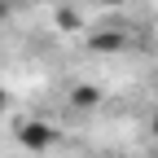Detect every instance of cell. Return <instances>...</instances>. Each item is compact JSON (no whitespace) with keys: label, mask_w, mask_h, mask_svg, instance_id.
I'll use <instances>...</instances> for the list:
<instances>
[{"label":"cell","mask_w":158,"mask_h":158,"mask_svg":"<svg viewBox=\"0 0 158 158\" xmlns=\"http://www.w3.org/2000/svg\"><path fill=\"white\" fill-rule=\"evenodd\" d=\"M53 127L44 123V118H22V123H18V145L22 149H31V154H44L48 145H53Z\"/></svg>","instance_id":"6da1fadb"},{"label":"cell","mask_w":158,"mask_h":158,"mask_svg":"<svg viewBox=\"0 0 158 158\" xmlns=\"http://www.w3.org/2000/svg\"><path fill=\"white\" fill-rule=\"evenodd\" d=\"M92 48L97 53H118V48H123V35H118V31H101L92 40Z\"/></svg>","instance_id":"7a4b0ae2"},{"label":"cell","mask_w":158,"mask_h":158,"mask_svg":"<svg viewBox=\"0 0 158 158\" xmlns=\"http://www.w3.org/2000/svg\"><path fill=\"white\" fill-rule=\"evenodd\" d=\"M70 106H97V88H88V84L75 88V92H70Z\"/></svg>","instance_id":"3957f363"},{"label":"cell","mask_w":158,"mask_h":158,"mask_svg":"<svg viewBox=\"0 0 158 158\" xmlns=\"http://www.w3.org/2000/svg\"><path fill=\"white\" fill-rule=\"evenodd\" d=\"M149 136H154V145H158V114L149 118Z\"/></svg>","instance_id":"277c9868"},{"label":"cell","mask_w":158,"mask_h":158,"mask_svg":"<svg viewBox=\"0 0 158 158\" xmlns=\"http://www.w3.org/2000/svg\"><path fill=\"white\" fill-rule=\"evenodd\" d=\"M110 5H123V0H110Z\"/></svg>","instance_id":"5b68a950"}]
</instances>
